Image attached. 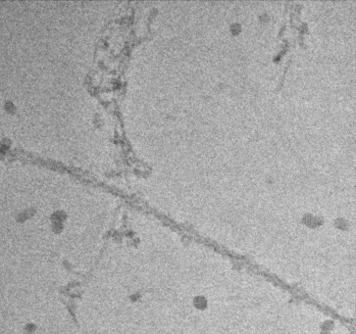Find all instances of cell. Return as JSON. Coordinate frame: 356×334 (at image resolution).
<instances>
[{
	"instance_id": "1",
	"label": "cell",
	"mask_w": 356,
	"mask_h": 334,
	"mask_svg": "<svg viewBox=\"0 0 356 334\" xmlns=\"http://www.w3.org/2000/svg\"><path fill=\"white\" fill-rule=\"evenodd\" d=\"M5 108H6V110H8V111H13V109H15V107H14L12 102H6V106H5Z\"/></svg>"
}]
</instances>
